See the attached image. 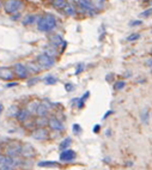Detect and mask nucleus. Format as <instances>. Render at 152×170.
<instances>
[{"instance_id":"f257e3e1","label":"nucleus","mask_w":152,"mask_h":170,"mask_svg":"<svg viewBox=\"0 0 152 170\" xmlns=\"http://www.w3.org/2000/svg\"><path fill=\"white\" fill-rule=\"evenodd\" d=\"M56 26V18L52 13H46L37 22V29L42 33H48Z\"/></svg>"},{"instance_id":"f03ea898","label":"nucleus","mask_w":152,"mask_h":170,"mask_svg":"<svg viewBox=\"0 0 152 170\" xmlns=\"http://www.w3.org/2000/svg\"><path fill=\"white\" fill-rule=\"evenodd\" d=\"M36 62L40 65L41 68H49L54 65V56L49 55L48 53H42V54L37 55Z\"/></svg>"},{"instance_id":"7ed1b4c3","label":"nucleus","mask_w":152,"mask_h":170,"mask_svg":"<svg viewBox=\"0 0 152 170\" xmlns=\"http://www.w3.org/2000/svg\"><path fill=\"white\" fill-rule=\"evenodd\" d=\"M21 7H22L21 0H6V1L4 3V10L8 15H12V13L17 12Z\"/></svg>"},{"instance_id":"20e7f679","label":"nucleus","mask_w":152,"mask_h":170,"mask_svg":"<svg viewBox=\"0 0 152 170\" xmlns=\"http://www.w3.org/2000/svg\"><path fill=\"white\" fill-rule=\"evenodd\" d=\"M31 138H34L35 140H46L48 139V132L44 127H38L35 131L31 132Z\"/></svg>"},{"instance_id":"39448f33","label":"nucleus","mask_w":152,"mask_h":170,"mask_svg":"<svg viewBox=\"0 0 152 170\" xmlns=\"http://www.w3.org/2000/svg\"><path fill=\"white\" fill-rule=\"evenodd\" d=\"M48 126H49L50 129H53V131H55V132H62L64 129H65L64 125L60 122V120H58L54 116L48 119Z\"/></svg>"},{"instance_id":"423d86ee","label":"nucleus","mask_w":152,"mask_h":170,"mask_svg":"<svg viewBox=\"0 0 152 170\" xmlns=\"http://www.w3.org/2000/svg\"><path fill=\"white\" fill-rule=\"evenodd\" d=\"M15 165V159L11 156H4L0 158V169L3 170H10Z\"/></svg>"},{"instance_id":"0eeeda50","label":"nucleus","mask_w":152,"mask_h":170,"mask_svg":"<svg viewBox=\"0 0 152 170\" xmlns=\"http://www.w3.org/2000/svg\"><path fill=\"white\" fill-rule=\"evenodd\" d=\"M21 151H22V145L18 144V143H12L10 146H7L6 155L11 156V157H16L18 155H21Z\"/></svg>"},{"instance_id":"6e6552de","label":"nucleus","mask_w":152,"mask_h":170,"mask_svg":"<svg viewBox=\"0 0 152 170\" xmlns=\"http://www.w3.org/2000/svg\"><path fill=\"white\" fill-rule=\"evenodd\" d=\"M13 72L17 74V77L23 78V79H25L28 77V74H29V71H28L26 66L23 65V64H16L13 66Z\"/></svg>"},{"instance_id":"1a4fd4ad","label":"nucleus","mask_w":152,"mask_h":170,"mask_svg":"<svg viewBox=\"0 0 152 170\" xmlns=\"http://www.w3.org/2000/svg\"><path fill=\"white\" fill-rule=\"evenodd\" d=\"M76 152L73 150H69V148H66V150H62V152L60 153V161L62 162H71L73 161L76 158Z\"/></svg>"},{"instance_id":"9d476101","label":"nucleus","mask_w":152,"mask_h":170,"mask_svg":"<svg viewBox=\"0 0 152 170\" xmlns=\"http://www.w3.org/2000/svg\"><path fill=\"white\" fill-rule=\"evenodd\" d=\"M15 77V72L12 71V68L8 67H0V79L3 80H11Z\"/></svg>"},{"instance_id":"9b49d317","label":"nucleus","mask_w":152,"mask_h":170,"mask_svg":"<svg viewBox=\"0 0 152 170\" xmlns=\"http://www.w3.org/2000/svg\"><path fill=\"white\" fill-rule=\"evenodd\" d=\"M78 6L83 10L85 12H90V13H95V8H94V5L91 4L89 0H78Z\"/></svg>"},{"instance_id":"f8f14e48","label":"nucleus","mask_w":152,"mask_h":170,"mask_svg":"<svg viewBox=\"0 0 152 170\" xmlns=\"http://www.w3.org/2000/svg\"><path fill=\"white\" fill-rule=\"evenodd\" d=\"M21 155L25 158H30L35 155V150H34V146L30 145V144H24L22 145V151H21Z\"/></svg>"},{"instance_id":"ddd939ff","label":"nucleus","mask_w":152,"mask_h":170,"mask_svg":"<svg viewBox=\"0 0 152 170\" xmlns=\"http://www.w3.org/2000/svg\"><path fill=\"white\" fill-rule=\"evenodd\" d=\"M16 117H17V120L19 122H25L30 117V112L28 110V109H19Z\"/></svg>"},{"instance_id":"4468645a","label":"nucleus","mask_w":152,"mask_h":170,"mask_svg":"<svg viewBox=\"0 0 152 170\" xmlns=\"http://www.w3.org/2000/svg\"><path fill=\"white\" fill-rule=\"evenodd\" d=\"M49 112V104H47V102H41L38 103V107H37V110H36V114L38 116H46Z\"/></svg>"},{"instance_id":"2eb2a0df","label":"nucleus","mask_w":152,"mask_h":170,"mask_svg":"<svg viewBox=\"0 0 152 170\" xmlns=\"http://www.w3.org/2000/svg\"><path fill=\"white\" fill-rule=\"evenodd\" d=\"M49 42H50V44H53L54 47H59L60 44H62L65 41H62V38L60 37V35H53V36H50Z\"/></svg>"},{"instance_id":"dca6fc26","label":"nucleus","mask_w":152,"mask_h":170,"mask_svg":"<svg viewBox=\"0 0 152 170\" xmlns=\"http://www.w3.org/2000/svg\"><path fill=\"white\" fill-rule=\"evenodd\" d=\"M25 66L28 68V71L29 72H33V73H38L40 72V68H41L37 62H28Z\"/></svg>"},{"instance_id":"f3484780","label":"nucleus","mask_w":152,"mask_h":170,"mask_svg":"<svg viewBox=\"0 0 152 170\" xmlns=\"http://www.w3.org/2000/svg\"><path fill=\"white\" fill-rule=\"evenodd\" d=\"M64 13H66V15H68V16H73L74 13H76V10H74V7L71 5V4H66L65 6H64Z\"/></svg>"},{"instance_id":"a211bd4d","label":"nucleus","mask_w":152,"mask_h":170,"mask_svg":"<svg viewBox=\"0 0 152 170\" xmlns=\"http://www.w3.org/2000/svg\"><path fill=\"white\" fill-rule=\"evenodd\" d=\"M71 143H72V140H71V138H66V139H64V140L60 143V145H59V148L61 150H66V148H68L69 147V145H71Z\"/></svg>"},{"instance_id":"6ab92c4d","label":"nucleus","mask_w":152,"mask_h":170,"mask_svg":"<svg viewBox=\"0 0 152 170\" xmlns=\"http://www.w3.org/2000/svg\"><path fill=\"white\" fill-rule=\"evenodd\" d=\"M35 124H36V126H38V127H44L46 125H48V120L46 119V116H40L38 119H36Z\"/></svg>"},{"instance_id":"aec40b11","label":"nucleus","mask_w":152,"mask_h":170,"mask_svg":"<svg viewBox=\"0 0 152 170\" xmlns=\"http://www.w3.org/2000/svg\"><path fill=\"white\" fill-rule=\"evenodd\" d=\"M149 117H150V113H149V109H144L143 112H141L140 114V119H141V121H143L144 124H149Z\"/></svg>"},{"instance_id":"412c9836","label":"nucleus","mask_w":152,"mask_h":170,"mask_svg":"<svg viewBox=\"0 0 152 170\" xmlns=\"http://www.w3.org/2000/svg\"><path fill=\"white\" fill-rule=\"evenodd\" d=\"M58 162H54V161H46V162H40L38 163V167H42V168H50V167H58Z\"/></svg>"},{"instance_id":"4be33fe9","label":"nucleus","mask_w":152,"mask_h":170,"mask_svg":"<svg viewBox=\"0 0 152 170\" xmlns=\"http://www.w3.org/2000/svg\"><path fill=\"white\" fill-rule=\"evenodd\" d=\"M43 82H44L46 84H48V85H54V84L58 83V79H56L55 77H53V76H47V77L43 79Z\"/></svg>"},{"instance_id":"5701e85b","label":"nucleus","mask_w":152,"mask_h":170,"mask_svg":"<svg viewBox=\"0 0 152 170\" xmlns=\"http://www.w3.org/2000/svg\"><path fill=\"white\" fill-rule=\"evenodd\" d=\"M35 18H36V16H34V15H28V16L23 19V24H24V25L33 24V23L35 22Z\"/></svg>"},{"instance_id":"b1692460","label":"nucleus","mask_w":152,"mask_h":170,"mask_svg":"<svg viewBox=\"0 0 152 170\" xmlns=\"http://www.w3.org/2000/svg\"><path fill=\"white\" fill-rule=\"evenodd\" d=\"M37 107H38V102H31V103L28 104L26 109L30 112V114H34V113H36V110H37Z\"/></svg>"},{"instance_id":"393cba45","label":"nucleus","mask_w":152,"mask_h":170,"mask_svg":"<svg viewBox=\"0 0 152 170\" xmlns=\"http://www.w3.org/2000/svg\"><path fill=\"white\" fill-rule=\"evenodd\" d=\"M52 4L56 8H64V6L66 5V1H65V0H53Z\"/></svg>"},{"instance_id":"a878e982","label":"nucleus","mask_w":152,"mask_h":170,"mask_svg":"<svg viewBox=\"0 0 152 170\" xmlns=\"http://www.w3.org/2000/svg\"><path fill=\"white\" fill-rule=\"evenodd\" d=\"M125 85H126L125 82L120 80V82H116V83L114 84V89H115V90H122V89L125 87Z\"/></svg>"},{"instance_id":"bb28decb","label":"nucleus","mask_w":152,"mask_h":170,"mask_svg":"<svg viewBox=\"0 0 152 170\" xmlns=\"http://www.w3.org/2000/svg\"><path fill=\"white\" fill-rule=\"evenodd\" d=\"M140 37V35L139 34H132V35H129L128 37H127V41H129V42H132V41H137V40Z\"/></svg>"},{"instance_id":"cd10ccee","label":"nucleus","mask_w":152,"mask_h":170,"mask_svg":"<svg viewBox=\"0 0 152 170\" xmlns=\"http://www.w3.org/2000/svg\"><path fill=\"white\" fill-rule=\"evenodd\" d=\"M151 15H152V8H149V10H145L144 12H141V13H140V17L146 18V17H150Z\"/></svg>"},{"instance_id":"c85d7f7f","label":"nucleus","mask_w":152,"mask_h":170,"mask_svg":"<svg viewBox=\"0 0 152 170\" xmlns=\"http://www.w3.org/2000/svg\"><path fill=\"white\" fill-rule=\"evenodd\" d=\"M18 110H17V108L13 105V107H10V110H8V116H11V115H17Z\"/></svg>"},{"instance_id":"c756f323","label":"nucleus","mask_w":152,"mask_h":170,"mask_svg":"<svg viewBox=\"0 0 152 170\" xmlns=\"http://www.w3.org/2000/svg\"><path fill=\"white\" fill-rule=\"evenodd\" d=\"M73 132L76 133V134H78V133H80V132H82V129H80V128H82V127H80L79 125H77V124H74L73 126Z\"/></svg>"},{"instance_id":"7c9ffc66","label":"nucleus","mask_w":152,"mask_h":170,"mask_svg":"<svg viewBox=\"0 0 152 170\" xmlns=\"http://www.w3.org/2000/svg\"><path fill=\"white\" fill-rule=\"evenodd\" d=\"M65 89H66V91H73L74 90V85L73 84H69V83H67V84H65Z\"/></svg>"},{"instance_id":"2f4dec72","label":"nucleus","mask_w":152,"mask_h":170,"mask_svg":"<svg viewBox=\"0 0 152 170\" xmlns=\"http://www.w3.org/2000/svg\"><path fill=\"white\" fill-rule=\"evenodd\" d=\"M38 80H40V78H33V79H30V80L28 82V84H29V85H34V84H36Z\"/></svg>"},{"instance_id":"473e14b6","label":"nucleus","mask_w":152,"mask_h":170,"mask_svg":"<svg viewBox=\"0 0 152 170\" xmlns=\"http://www.w3.org/2000/svg\"><path fill=\"white\" fill-rule=\"evenodd\" d=\"M141 23H143L141 21H133V22L129 23V25H130V26H137V25H140Z\"/></svg>"},{"instance_id":"72a5a7b5","label":"nucleus","mask_w":152,"mask_h":170,"mask_svg":"<svg viewBox=\"0 0 152 170\" xmlns=\"http://www.w3.org/2000/svg\"><path fill=\"white\" fill-rule=\"evenodd\" d=\"M83 68H84V66L82 65V64H80L78 67H77V71H76V74H78V73H80V72H82L83 71Z\"/></svg>"},{"instance_id":"f704fd0d","label":"nucleus","mask_w":152,"mask_h":170,"mask_svg":"<svg viewBox=\"0 0 152 170\" xmlns=\"http://www.w3.org/2000/svg\"><path fill=\"white\" fill-rule=\"evenodd\" d=\"M99 128H101V126H99V125H95V126H94V132H95V133L99 132Z\"/></svg>"},{"instance_id":"c9c22d12","label":"nucleus","mask_w":152,"mask_h":170,"mask_svg":"<svg viewBox=\"0 0 152 170\" xmlns=\"http://www.w3.org/2000/svg\"><path fill=\"white\" fill-rule=\"evenodd\" d=\"M145 64H146V66H150V67H152V58H151V59H147Z\"/></svg>"},{"instance_id":"e433bc0d","label":"nucleus","mask_w":152,"mask_h":170,"mask_svg":"<svg viewBox=\"0 0 152 170\" xmlns=\"http://www.w3.org/2000/svg\"><path fill=\"white\" fill-rule=\"evenodd\" d=\"M17 85H18L17 83H8L6 86H7V87H12V86H17Z\"/></svg>"},{"instance_id":"4c0bfd02","label":"nucleus","mask_w":152,"mask_h":170,"mask_svg":"<svg viewBox=\"0 0 152 170\" xmlns=\"http://www.w3.org/2000/svg\"><path fill=\"white\" fill-rule=\"evenodd\" d=\"M111 113H113V112H111V110H110V112H107V113L104 114V116H103V120H104V119H107V116H109V115H110Z\"/></svg>"},{"instance_id":"58836bf2","label":"nucleus","mask_w":152,"mask_h":170,"mask_svg":"<svg viewBox=\"0 0 152 170\" xmlns=\"http://www.w3.org/2000/svg\"><path fill=\"white\" fill-rule=\"evenodd\" d=\"M3 109H4V107H3V104L0 103V114H1V112H3Z\"/></svg>"},{"instance_id":"ea45409f","label":"nucleus","mask_w":152,"mask_h":170,"mask_svg":"<svg viewBox=\"0 0 152 170\" xmlns=\"http://www.w3.org/2000/svg\"><path fill=\"white\" fill-rule=\"evenodd\" d=\"M0 158H1V153H0Z\"/></svg>"}]
</instances>
